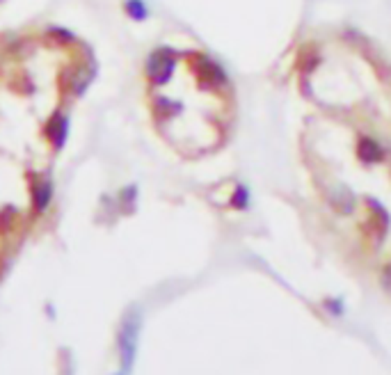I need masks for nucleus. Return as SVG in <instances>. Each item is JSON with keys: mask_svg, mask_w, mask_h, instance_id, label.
<instances>
[{"mask_svg": "<svg viewBox=\"0 0 391 375\" xmlns=\"http://www.w3.org/2000/svg\"><path fill=\"white\" fill-rule=\"evenodd\" d=\"M156 126L186 156L222 145L234 117L231 87L217 64L199 53L160 51L149 64Z\"/></svg>", "mask_w": 391, "mask_h": 375, "instance_id": "f03ea898", "label": "nucleus"}, {"mask_svg": "<svg viewBox=\"0 0 391 375\" xmlns=\"http://www.w3.org/2000/svg\"><path fill=\"white\" fill-rule=\"evenodd\" d=\"M316 106L302 151L325 206L360 255L391 270V78L350 43L304 64Z\"/></svg>", "mask_w": 391, "mask_h": 375, "instance_id": "f257e3e1", "label": "nucleus"}]
</instances>
